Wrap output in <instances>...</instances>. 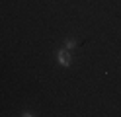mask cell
Returning a JSON list of instances; mask_svg holds the SVG:
<instances>
[{
    "mask_svg": "<svg viewBox=\"0 0 121 117\" xmlns=\"http://www.w3.org/2000/svg\"><path fill=\"white\" fill-rule=\"evenodd\" d=\"M57 61H59L60 66H70L72 57H70L69 49H59V51H57Z\"/></svg>",
    "mask_w": 121,
    "mask_h": 117,
    "instance_id": "6da1fadb",
    "label": "cell"
},
{
    "mask_svg": "<svg viewBox=\"0 0 121 117\" xmlns=\"http://www.w3.org/2000/svg\"><path fill=\"white\" fill-rule=\"evenodd\" d=\"M78 45V41H76V39H66V49H74V47H76Z\"/></svg>",
    "mask_w": 121,
    "mask_h": 117,
    "instance_id": "7a4b0ae2",
    "label": "cell"
}]
</instances>
